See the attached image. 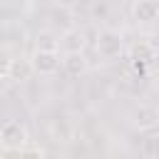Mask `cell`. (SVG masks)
I'll list each match as a JSON object with an SVG mask.
<instances>
[{"label":"cell","mask_w":159,"mask_h":159,"mask_svg":"<svg viewBox=\"0 0 159 159\" xmlns=\"http://www.w3.org/2000/svg\"><path fill=\"white\" fill-rule=\"evenodd\" d=\"M15 152H17V154H37V157H42V154H45V149H42L40 144H30V139H27L22 147H17Z\"/></svg>","instance_id":"obj_10"},{"label":"cell","mask_w":159,"mask_h":159,"mask_svg":"<svg viewBox=\"0 0 159 159\" xmlns=\"http://www.w3.org/2000/svg\"><path fill=\"white\" fill-rule=\"evenodd\" d=\"M62 47H65L67 52H72V50H82V47H84V35H82L80 30H67L65 37H62Z\"/></svg>","instance_id":"obj_9"},{"label":"cell","mask_w":159,"mask_h":159,"mask_svg":"<svg viewBox=\"0 0 159 159\" xmlns=\"http://www.w3.org/2000/svg\"><path fill=\"white\" fill-rule=\"evenodd\" d=\"M154 60H157V50H154L149 42H137V45L132 47V62H134L137 67L152 65Z\"/></svg>","instance_id":"obj_8"},{"label":"cell","mask_w":159,"mask_h":159,"mask_svg":"<svg viewBox=\"0 0 159 159\" xmlns=\"http://www.w3.org/2000/svg\"><path fill=\"white\" fill-rule=\"evenodd\" d=\"M94 50L102 60H117L122 52H124V37L122 32L117 30H99L97 32V40H94Z\"/></svg>","instance_id":"obj_1"},{"label":"cell","mask_w":159,"mask_h":159,"mask_svg":"<svg viewBox=\"0 0 159 159\" xmlns=\"http://www.w3.org/2000/svg\"><path fill=\"white\" fill-rule=\"evenodd\" d=\"M25 142H27V129H25L22 122L10 119V122H5V124L0 127V147H5L7 154L15 152L17 147H22Z\"/></svg>","instance_id":"obj_3"},{"label":"cell","mask_w":159,"mask_h":159,"mask_svg":"<svg viewBox=\"0 0 159 159\" xmlns=\"http://www.w3.org/2000/svg\"><path fill=\"white\" fill-rule=\"evenodd\" d=\"M30 62H32V70H35V75L50 77V75H55V72L60 70V65H62V57H60V52H57L55 47H40V50H35V52H32Z\"/></svg>","instance_id":"obj_2"},{"label":"cell","mask_w":159,"mask_h":159,"mask_svg":"<svg viewBox=\"0 0 159 159\" xmlns=\"http://www.w3.org/2000/svg\"><path fill=\"white\" fill-rule=\"evenodd\" d=\"M132 15L137 22H157L159 20V0H137L132 5Z\"/></svg>","instance_id":"obj_6"},{"label":"cell","mask_w":159,"mask_h":159,"mask_svg":"<svg viewBox=\"0 0 159 159\" xmlns=\"http://www.w3.org/2000/svg\"><path fill=\"white\" fill-rule=\"evenodd\" d=\"M62 67H65V72H67L70 77H80V75H84V70H87V60H84L82 50H72V52H67V55L62 57Z\"/></svg>","instance_id":"obj_7"},{"label":"cell","mask_w":159,"mask_h":159,"mask_svg":"<svg viewBox=\"0 0 159 159\" xmlns=\"http://www.w3.org/2000/svg\"><path fill=\"white\" fill-rule=\"evenodd\" d=\"M0 2H2V0H0Z\"/></svg>","instance_id":"obj_13"},{"label":"cell","mask_w":159,"mask_h":159,"mask_svg":"<svg viewBox=\"0 0 159 159\" xmlns=\"http://www.w3.org/2000/svg\"><path fill=\"white\" fill-rule=\"evenodd\" d=\"M129 119H132V124H134L137 129L147 132V129H154V127L159 124V112H157L154 107H149V104H139V107L132 109Z\"/></svg>","instance_id":"obj_4"},{"label":"cell","mask_w":159,"mask_h":159,"mask_svg":"<svg viewBox=\"0 0 159 159\" xmlns=\"http://www.w3.org/2000/svg\"><path fill=\"white\" fill-rule=\"evenodd\" d=\"M157 142H159V134H157Z\"/></svg>","instance_id":"obj_12"},{"label":"cell","mask_w":159,"mask_h":159,"mask_svg":"<svg viewBox=\"0 0 159 159\" xmlns=\"http://www.w3.org/2000/svg\"><path fill=\"white\" fill-rule=\"evenodd\" d=\"M32 75H35L32 62L30 60H22V57H12L7 62V67H5V80L7 82H27Z\"/></svg>","instance_id":"obj_5"},{"label":"cell","mask_w":159,"mask_h":159,"mask_svg":"<svg viewBox=\"0 0 159 159\" xmlns=\"http://www.w3.org/2000/svg\"><path fill=\"white\" fill-rule=\"evenodd\" d=\"M55 2H57V5H75L77 0H55Z\"/></svg>","instance_id":"obj_11"}]
</instances>
